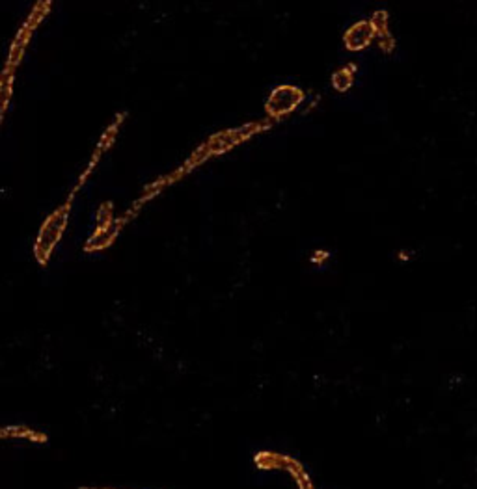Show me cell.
Segmentation results:
<instances>
[{
	"label": "cell",
	"mask_w": 477,
	"mask_h": 489,
	"mask_svg": "<svg viewBox=\"0 0 477 489\" xmlns=\"http://www.w3.org/2000/svg\"><path fill=\"white\" fill-rule=\"evenodd\" d=\"M302 101V91L291 86H282L272 93L270 101L267 103V112L272 115H283V113L293 112L297 103Z\"/></svg>",
	"instance_id": "cell-1"
}]
</instances>
